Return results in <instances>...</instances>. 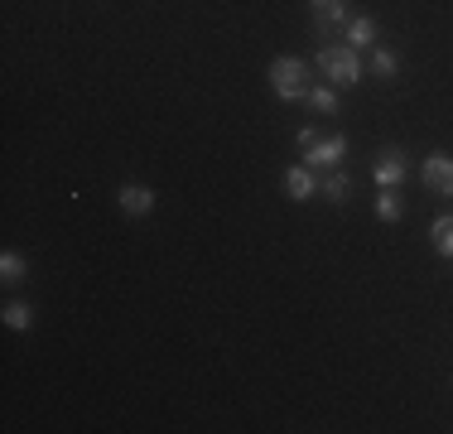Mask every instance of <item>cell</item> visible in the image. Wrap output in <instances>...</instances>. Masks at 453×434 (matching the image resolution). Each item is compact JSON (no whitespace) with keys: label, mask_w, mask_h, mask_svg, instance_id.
I'll use <instances>...</instances> for the list:
<instances>
[{"label":"cell","mask_w":453,"mask_h":434,"mask_svg":"<svg viewBox=\"0 0 453 434\" xmlns=\"http://www.w3.org/2000/svg\"><path fill=\"white\" fill-rule=\"evenodd\" d=\"M314 68L333 87H357L362 73H366V63H362V53L352 49V43H323V49L314 53Z\"/></svg>","instance_id":"obj_1"},{"label":"cell","mask_w":453,"mask_h":434,"mask_svg":"<svg viewBox=\"0 0 453 434\" xmlns=\"http://www.w3.org/2000/svg\"><path fill=\"white\" fill-rule=\"evenodd\" d=\"M265 78H271V92L280 102H299V97H309V63L299 58V53H280L271 58V68H265Z\"/></svg>","instance_id":"obj_2"},{"label":"cell","mask_w":453,"mask_h":434,"mask_svg":"<svg viewBox=\"0 0 453 434\" xmlns=\"http://www.w3.org/2000/svg\"><path fill=\"white\" fill-rule=\"evenodd\" d=\"M419 183H425V193H434V198H453V155H444V150L425 155Z\"/></svg>","instance_id":"obj_3"},{"label":"cell","mask_w":453,"mask_h":434,"mask_svg":"<svg viewBox=\"0 0 453 434\" xmlns=\"http://www.w3.org/2000/svg\"><path fill=\"white\" fill-rule=\"evenodd\" d=\"M348 159V136L333 130V136H314V145L304 150V165L309 169H338Z\"/></svg>","instance_id":"obj_4"},{"label":"cell","mask_w":453,"mask_h":434,"mask_svg":"<svg viewBox=\"0 0 453 434\" xmlns=\"http://www.w3.org/2000/svg\"><path fill=\"white\" fill-rule=\"evenodd\" d=\"M309 15H314V29L328 39V35H338V29L352 19V5L348 0H309Z\"/></svg>","instance_id":"obj_5"},{"label":"cell","mask_w":453,"mask_h":434,"mask_svg":"<svg viewBox=\"0 0 453 434\" xmlns=\"http://www.w3.org/2000/svg\"><path fill=\"white\" fill-rule=\"evenodd\" d=\"M405 174H410V159H405V150H381V159L372 165V179H376V189H401L405 183Z\"/></svg>","instance_id":"obj_6"},{"label":"cell","mask_w":453,"mask_h":434,"mask_svg":"<svg viewBox=\"0 0 453 434\" xmlns=\"http://www.w3.org/2000/svg\"><path fill=\"white\" fill-rule=\"evenodd\" d=\"M116 203H121L126 217H150L155 213V189H150V183H121V189H116Z\"/></svg>","instance_id":"obj_7"},{"label":"cell","mask_w":453,"mask_h":434,"mask_svg":"<svg viewBox=\"0 0 453 434\" xmlns=\"http://www.w3.org/2000/svg\"><path fill=\"white\" fill-rule=\"evenodd\" d=\"M285 193H289L295 203L319 198V169H309V165H289V169H285Z\"/></svg>","instance_id":"obj_8"},{"label":"cell","mask_w":453,"mask_h":434,"mask_svg":"<svg viewBox=\"0 0 453 434\" xmlns=\"http://www.w3.org/2000/svg\"><path fill=\"white\" fill-rule=\"evenodd\" d=\"M342 43H352L357 53L376 49V19L372 15H352L348 25H342Z\"/></svg>","instance_id":"obj_9"},{"label":"cell","mask_w":453,"mask_h":434,"mask_svg":"<svg viewBox=\"0 0 453 434\" xmlns=\"http://www.w3.org/2000/svg\"><path fill=\"white\" fill-rule=\"evenodd\" d=\"M348 193H352V179H348L342 169H319V198L348 203Z\"/></svg>","instance_id":"obj_10"},{"label":"cell","mask_w":453,"mask_h":434,"mask_svg":"<svg viewBox=\"0 0 453 434\" xmlns=\"http://www.w3.org/2000/svg\"><path fill=\"white\" fill-rule=\"evenodd\" d=\"M366 73H372V78H381V82H391L395 73H401V58H395L391 49H381V43H376V49H366Z\"/></svg>","instance_id":"obj_11"},{"label":"cell","mask_w":453,"mask_h":434,"mask_svg":"<svg viewBox=\"0 0 453 434\" xmlns=\"http://www.w3.org/2000/svg\"><path fill=\"white\" fill-rule=\"evenodd\" d=\"M314 112H323V116H333V112H342V87H333V82H314L309 87V97H304Z\"/></svg>","instance_id":"obj_12"},{"label":"cell","mask_w":453,"mask_h":434,"mask_svg":"<svg viewBox=\"0 0 453 434\" xmlns=\"http://www.w3.org/2000/svg\"><path fill=\"white\" fill-rule=\"evenodd\" d=\"M0 319H5V329H15V333H29V329H35V309H29L25 299H10L5 309H0Z\"/></svg>","instance_id":"obj_13"},{"label":"cell","mask_w":453,"mask_h":434,"mask_svg":"<svg viewBox=\"0 0 453 434\" xmlns=\"http://www.w3.org/2000/svg\"><path fill=\"white\" fill-rule=\"evenodd\" d=\"M429 242H434V252L453 266V217H434V227H429Z\"/></svg>","instance_id":"obj_14"},{"label":"cell","mask_w":453,"mask_h":434,"mask_svg":"<svg viewBox=\"0 0 453 434\" xmlns=\"http://www.w3.org/2000/svg\"><path fill=\"white\" fill-rule=\"evenodd\" d=\"M401 213H405V203H401V193H395V189L376 193V217H381V222H401Z\"/></svg>","instance_id":"obj_15"},{"label":"cell","mask_w":453,"mask_h":434,"mask_svg":"<svg viewBox=\"0 0 453 434\" xmlns=\"http://www.w3.org/2000/svg\"><path fill=\"white\" fill-rule=\"evenodd\" d=\"M25 275H29V260L19 256V252H5V256H0V280H5V285H19Z\"/></svg>","instance_id":"obj_16"},{"label":"cell","mask_w":453,"mask_h":434,"mask_svg":"<svg viewBox=\"0 0 453 434\" xmlns=\"http://www.w3.org/2000/svg\"><path fill=\"white\" fill-rule=\"evenodd\" d=\"M314 136H319V130H314V126H304V130H299V136H295V145H299V155H304V150H309V145H314Z\"/></svg>","instance_id":"obj_17"}]
</instances>
